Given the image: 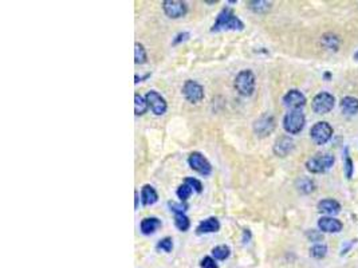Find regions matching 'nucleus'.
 <instances>
[{
	"label": "nucleus",
	"instance_id": "nucleus-1",
	"mask_svg": "<svg viewBox=\"0 0 358 268\" xmlns=\"http://www.w3.org/2000/svg\"><path fill=\"white\" fill-rule=\"evenodd\" d=\"M244 30V23L240 19L237 18V15L233 12L232 9L223 8L216 16L215 23L211 27V33H220V31H243Z\"/></svg>",
	"mask_w": 358,
	"mask_h": 268
},
{
	"label": "nucleus",
	"instance_id": "nucleus-2",
	"mask_svg": "<svg viewBox=\"0 0 358 268\" xmlns=\"http://www.w3.org/2000/svg\"><path fill=\"white\" fill-rule=\"evenodd\" d=\"M256 79L251 70H242L239 71L233 81V88L243 97H251L255 91Z\"/></svg>",
	"mask_w": 358,
	"mask_h": 268
},
{
	"label": "nucleus",
	"instance_id": "nucleus-3",
	"mask_svg": "<svg viewBox=\"0 0 358 268\" xmlns=\"http://www.w3.org/2000/svg\"><path fill=\"white\" fill-rule=\"evenodd\" d=\"M335 158L331 156L330 153H318L314 157L309 158L306 161V169L310 173H323V172L329 171L333 164H334Z\"/></svg>",
	"mask_w": 358,
	"mask_h": 268
},
{
	"label": "nucleus",
	"instance_id": "nucleus-4",
	"mask_svg": "<svg viewBox=\"0 0 358 268\" xmlns=\"http://www.w3.org/2000/svg\"><path fill=\"white\" fill-rule=\"evenodd\" d=\"M306 124V117L302 110H290L283 117V129L288 134L301 133Z\"/></svg>",
	"mask_w": 358,
	"mask_h": 268
},
{
	"label": "nucleus",
	"instance_id": "nucleus-5",
	"mask_svg": "<svg viewBox=\"0 0 358 268\" xmlns=\"http://www.w3.org/2000/svg\"><path fill=\"white\" fill-rule=\"evenodd\" d=\"M310 135H312V139L316 145H325L333 137V128L329 122L319 121V122L313 125V128L310 129Z\"/></svg>",
	"mask_w": 358,
	"mask_h": 268
},
{
	"label": "nucleus",
	"instance_id": "nucleus-6",
	"mask_svg": "<svg viewBox=\"0 0 358 268\" xmlns=\"http://www.w3.org/2000/svg\"><path fill=\"white\" fill-rule=\"evenodd\" d=\"M335 105V98L330 92L322 91L316 94L315 97L313 98L312 107L313 110L315 111L316 114H326L329 111L333 110Z\"/></svg>",
	"mask_w": 358,
	"mask_h": 268
},
{
	"label": "nucleus",
	"instance_id": "nucleus-7",
	"mask_svg": "<svg viewBox=\"0 0 358 268\" xmlns=\"http://www.w3.org/2000/svg\"><path fill=\"white\" fill-rule=\"evenodd\" d=\"M275 126H276V121H275L274 116L263 114L254 122V133L259 138H265L274 132Z\"/></svg>",
	"mask_w": 358,
	"mask_h": 268
},
{
	"label": "nucleus",
	"instance_id": "nucleus-8",
	"mask_svg": "<svg viewBox=\"0 0 358 268\" xmlns=\"http://www.w3.org/2000/svg\"><path fill=\"white\" fill-rule=\"evenodd\" d=\"M182 95L191 103H199L204 99V88L199 82L188 79L182 86Z\"/></svg>",
	"mask_w": 358,
	"mask_h": 268
},
{
	"label": "nucleus",
	"instance_id": "nucleus-9",
	"mask_svg": "<svg viewBox=\"0 0 358 268\" xmlns=\"http://www.w3.org/2000/svg\"><path fill=\"white\" fill-rule=\"evenodd\" d=\"M188 164L191 169L197 172L201 176H210L212 173V165L200 152H193L188 157Z\"/></svg>",
	"mask_w": 358,
	"mask_h": 268
},
{
	"label": "nucleus",
	"instance_id": "nucleus-10",
	"mask_svg": "<svg viewBox=\"0 0 358 268\" xmlns=\"http://www.w3.org/2000/svg\"><path fill=\"white\" fill-rule=\"evenodd\" d=\"M161 7H163L164 14L171 19L182 18L188 12L186 3L185 1H180V0H164Z\"/></svg>",
	"mask_w": 358,
	"mask_h": 268
},
{
	"label": "nucleus",
	"instance_id": "nucleus-11",
	"mask_svg": "<svg viewBox=\"0 0 358 268\" xmlns=\"http://www.w3.org/2000/svg\"><path fill=\"white\" fill-rule=\"evenodd\" d=\"M145 99L148 102L149 109H150L152 113H154L156 116H163V114L167 113L168 103L167 101H165V98H164L158 91H156V90H150V91L146 92Z\"/></svg>",
	"mask_w": 358,
	"mask_h": 268
},
{
	"label": "nucleus",
	"instance_id": "nucleus-12",
	"mask_svg": "<svg viewBox=\"0 0 358 268\" xmlns=\"http://www.w3.org/2000/svg\"><path fill=\"white\" fill-rule=\"evenodd\" d=\"M284 106H287L290 110H301L306 105V97L297 89L288 90L283 97Z\"/></svg>",
	"mask_w": 358,
	"mask_h": 268
},
{
	"label": "nucleus",
	"instance_id": "nucleus-13",
	"mask_svg": "<svg viewBox=\"0 0 358 268\" xmlns=\"http://www.w3.org/2000/svg\"><path fill=\"white\" fill-rule=\"evenodd\" d=\"M342 222L331 216H323L318 220V228L325 233H337L342 231Z\"/></svg>",
	"mask_w": 358,
	"mask_h": 268
},
{
	"label": "nucleus",
	"instance_id": "nucleus-14",
	"mask_svg": "<svg viewBox=\"0 0 358 268\" xmlns=\"http://www.w3.org/2000/svg\"><path fill=\"white\" fill-rule=\"evenodd\" d=\"M274 153L278 157H286L294 149V141L288 135H282L274 143Z\"/></svg>",
	"mask_w": 358,
	"mask_h": 268
},
{
	"label": "nucleus",
	"instance_id": "nucleus-15",
	"mask_svg": "<svg viewBox=\"0 0 358 268\" xmlns=\"http://www.w3.org/2000/svg\"><path fill=\"white\" fill-rule=\"evenodd\" d=\"M220 229V223L216 218H208L199 223L196 226V233L197 235H207V233H214Z\"/></svg>",
	"mask_w": 358,
	"mask_h": 268
},
{
	"label": "nucleus",
	"instance_id": "nucleus-16",
	"mask_svg": "<svg viewBox=\"0 0 358 268\" xmlns=\"http://www.w3.org/2000/svg\"><path fill=\"white\" fill-rule=\"evenodd\" d=\"M158 201V193L157 190L154 189L152 185L145 184L142 188H141V203L145 207L148 205H153Z\"/></svg>",
	"mask_w": 358,
	"mask_h": 268
},
{
	"label": "nucleus",
	"instance_id": "nucleus-17",
	"mask_svg": "<svg viewBox=\"0 0 358 268\" xmlns=\"http://www.w3.org/2000/svg\"><path fill=\"white\" fill-rule=\"evenodd\" d=\"M318 211L325 215H337L341 211V204L334 199H323L318 203Z\"/></svg>",
	"mask_w": 358,
	"mask_h": 268
},
{
	"label": "nucleus",
	"instance_id": "nucleus-18",
	"mask_svg": "<svg viewBox=\"0 0 358 268\" xmlns=\"http://www.w3.org/2000/svg\"><path fill=\"white\" fill-rule=\"evenodd\" d=\"M160 226H161V220L157 218H145L140 223V229L144 235H152Z\"/></svg>",
	"mask_w": 358,
	"mask_h": 268
},
{
	"label": "nucleus",
	"instance_id": "nucleus-19",
	"mask_svg": "<svg viewBox=\"0 0 358 268\" xmlns=\"http://www.w3.org/2000/svg\"><path fill=\"white\" fill-rule=\"evenodd\" d=\"M247 7H248V9H251L254 14L262 15L267 14L270 11L272 3L266 1V0H250V1H247Z\"/></svg>",
	"mask_w": 358,
	"mask_h": 268
},
{
	"label": "nucleus",
	"instance_id": "nucleus-20",
	"mask_svg": "<svg viewBox=\"0 0 358 268\" xmlns=\"http://www.w3.org/2000/svg\"><path fill=\"white\" fill-rule=\"evenodd\" d=\"M341 109L345 114L353 116L358 111V99L354 97H344L341 99Z\"/></svg>",
	"mask_w": 358,
	"mask_h": 268
},
{
	"label": "nucleus",
	"instance_id": "nucleus-21",
	"mask_svg": "<svg viewBox=\"0 0 358 268\" xmlns=\"http://www.w3.org/2000/svg\"><path fill=\"white\" fill-rule=\"evenodd\" d=\"M322 42V46L327 48V50H331V51H337L340 48V45H341V41L340 38L334 35V34H325L321 39Z\"/></svg>",
	"mask_w": 358,
	"mask_h": 268
},
{
	"label": "nucleus",
	"instance_id": "nucleus-22",
	"mask_svg": "<svg viewBox=\"0 0 358 268\" xmlns=\"http://www.w3.org/2000/svg\"><path fill=\"white\" fill-rule=\"evenodd\" d=\"M297 188L301 193L309 194L315 189V184H314V181L310 177H301L297 181Z\"/></svg>",
	"mask_w": 358,
	"mask_h": 268
},
{
	"label": "nucleus",
	"instance_id": "nucleus-23",
	"mask_svg": "<svg viewBox=\"0 0 358 268\" xmlns=\"http://www.w3.org/2000/svg\"><path fill=\"white\" fill-rule=\"evenodd\" d=\"M149 106L148 102L142 95H140L138 92L134 94V114L135 116H144L145 113L148 111Z\"/></svg>",
	"mask_w": 358,
	"mask_h": 268
},
{
	"label": "nucleus",
	"instance_id": "nucleus-24",
	"mask_svg": "<svg viewBox=\"0 0 358 268\" xmlns=\"http://www.w3.org/2000/svg\"><path fill=\"white\" fill-rule=\"evenodd\" d=\"M134 62L135 65H144L148 62V54L142 43L135 42L134 43Z\"/></svg>",
	"mask_w": 358,
	"mask_h": 268
},
{
	"label": "nucleus",
	"instance_id": "nucleus-25",
	"mask_svg": "<svg viewBox=\"0 0 358 268\" xmlns=\"http://www.w3.org/2000/svg\"><path fill=\"white\" fill-rule=\"evenodd\" d=\"M175 225L181 232H186L191 226V220L185 213H179V215H175Z\"/></svg>",
	"mask_w": 358,
	"mask_h": 268
},
{
	"label": "nucleus",
	"instance_id": "nucleus-26",
	"mask_svg": "<svg viewBox=\"0 0 358 268\" xmlns=\"http://www.w3.org/2000/svg\"><path fill=\"white\" fill-rule=\"evenodd\" d=\"M212 255L216 260H225L229 258L231 255V248L225 244L216 245L214 250H212Z\"/></svg>",
	"mask_w": 358,
	"mask_h": 268
},
{
	"label": "nucleus",
	"instance_id": "nucleus-27",
	"mask_svg": "<svg viewBox=\"0 0 358 268\" xmlns=\"http://www.w3.org/2000/svg\"><path fill=\"white\" fill-rule=\"evenodd\" d=\"M344 161H345V176H346V179H352L353 177V173H354V164H353V160H352V157H350V154H349V149L346 148L345 149V153H344Z\"/></svg>",
	"mask_w": 358,
	"mask_h": 268
},
{
	"label": "nucleus",
	"instance_id": "nucleus-28",
	"mask_svg": "<svg viewBox=\"0 0 358 268\" xmlns=\"http://www.w3.org/2000/svg\"><path fill=\"white\" fill-rule=\"evenodd\" d=\"M192 192H193V189H192L191 185H188L186 182H182V184L177 188L176 194H177V197L180 199L181 203H185L186 200L191 197Z\"/></svg>",
	"mask_w": 358,
	"mask_h": 268
},
{
	"label": "nucleus",
	"instance_id": "nucleus-29",
	"mask_svg": "<svg viewBox=\"0 0 358 268\" xmlns=\"http://www.w3.org/2000/svg\"><path fill=\"white\" fill-rule=\"evenodd\" d=\"M327 254V247L325 244H314L310 248V255L314 259H323Z\"/></svg>",
	"mask_w": 358,
	"mask_h": 268
},
{
	"label": "nucleus",
	"instance_id": "nucleus-30",
	"mask_svg": "<svg viewBox=\"0 0 358 268\" xmlns=\"http://www.w3.org/2000/svg\"><path fill=\"white\" fill-rule=\"evenodd\" d=\"M157 250L163 251V252H165V254H169V252H172V250H173L172 237L167 236V237L161 239V240L157 243Z\"/></svg>",
	"mask_w": 358,
	"mask_h": 268
},
{
	"label": "nucleus",
	"instance_id": "nucleus-31",
	"mask_svg": "<svg viewBox=\"0 0 358 268\" xmlns=\"http://www.w3.org/2000/svg\"><path fill=\"white\" fill-rule=\"evenodd\" d=\"M169 208L172 211L175 215H179V213H185L186 209H188V205L185 203H173V201H169L168 203Z\"/></svg>",
	"mask_w": 358,
	"mask_h": 268
},
{
	"label": "nucleus",
	"instance_id": "nucleus-32",
	"mask_svg": "<svg viewBox=\"0 0 358 268\" xmlns=\"http://www.w3.org/2000/svg\"><path fill=\"white\" fill-rule=\"evenodd\" d=\"M184 182H186L188 185H191L192 189L197 192V193H201L203 192V184H201L200 180H197L195 177H185Z\"/></svg>",
	"mask_w": 358,
	"mask_h": 268
},
{
	"label": "nucleus",
	"instance_id": "nucleus-33",
	"mask_svg": "<svg viewBox=\"0 0 358 268\" xmlns=\"http://www.w3.org/2000/svg\"><path fill=\"white\" fill-rule=\"evenodd\" d=\"M189 38H191V34L186 33V31H184V33H179L176 37L173 38L172 46H177V45H180V43L185 42V41H188Z\"/></svg>",
	"mask_w": 358,
	"mask_h": 268
},
{
	"label": "nucleus",
	"instance_id": "nucleus-34",
	"mask_svg": "<svg viewBox=\"0 0 358 268\" xmlns=\"http://www.w3.org/2000/svg\"><path fill=\"white\" fill-rule=\"evenodd\" d=\"M307 239L310 241H321L323 239V235H322L321 231H315V229H309L306 232Z\"/></svg>",
	"mask_w": 358,
	"mask_h": 268
},
{
	"label": "nucleus",
	"instance_id": "nucleus-35",
	"mask_svg": "<svg viewBox=\"0 0 358 268\" xmlns=\"http://www.w3.org/2000/svg\"><path fill=\"white\" fill-rule=\"evenodd\" d=\"M200 267L201 268H219V266L214 258H211V256H205L204 259L200 262Z\"/></svg>",
	"mask_w": 358,
	"mask_h": 268
},
{
	"label": "nucleus",
	"instance_id": "nucleus-36",
	"mask_svg": "<svg viewBox=\"0 0 358 268\" xmlns=\"http://www.w3.org/2000/svg\"><path fill=\"white\" fill-rule=\"evenodd\" d=\"M250 240H251V231H250V229H244V231H243V237H242L243 244H247Z\"/></svg>",
	"mask_w": 358,
	"mask_h": 268
},
{
	"label": "nucleus",
	"instance_id": "nucleus-37",
	"mask_svg": "<svg viewBox=\"0 0 358 268\" xmlns=\"http://www.w3.org/2000/svg\"><path fill=\"white\" fill-rule=\"evenodd\" d=\"M150 75H152V74H150V73H148V74H145L144 77H138V75L135 74V75H134V79H135L134 84H138V82H142V81H145V79H148L149 77H150Z\"/></svg>",
	"mask_w": 358,
	"mask_h": 268
},
{
	"label": "nucleus",
	"instance_id": "nucleus-38",
	"mask_svg": "<svg viewBox=\"0 0 358 268\" xmlns=\"http://www.w3.org/2000/svg\"><path fill=\"white\" fill-rule=\"evenodd\" d=\"M138 203H140V196H138V190H134V208H138Z\"/></svg>",
	"mask_w": 358,
	"mask_h": 268
},
{
	"label": "nucleus",
	"instance_id": "nucleus-39",
	"mask_svg": "<svg viewBox=\"0 0 358 268\" xmlns=\"http://www.w3.org/2000/svg\"><path fill=\"white\" fill-rule=\"evenodd\" d=\"M353 243H354V240H352V241H350V243H349V244H348V245L345 244V245H344V250H342V252H341V254H342V255L346 254V252H348V251L350 250V247H352V245H353Z\"/></svg>",
	"mask_w": 358,
	"mask_h": 268
},
{
	"label": "nucleus",
	"instance_id": "nucleus-40",
	"mask_svg": "<svg viewBox=\"0 0 358 268\" xmlns=\"http://www.w3.org/2000/svg\"><path fill=\"white\" fill-rule=\"evenodd\" d=\"M323 78L330 79V78H331V74H330V73H325V74H323Z\"/></svg>",
	"mask_w": 358,
	"mask_h": 268
},
{
	"label": "nucleus",
	"instance_id": "nucleus-41",
	"mask_svg": "<svg viewBox=\"0 0 358 268\" xmlns=\"http://www.w3.org/2000/svg\"><path fill=\"white\" fill-rule=\"evenodd\" d=\"M354 59L358 60V51H357V52H356V54H354Z\"/></svg>",
	"mask_w": 358,
	"mask_h": 268
}]
</instances>
